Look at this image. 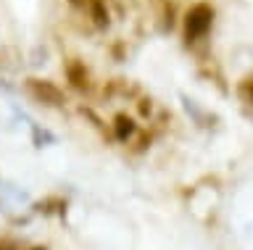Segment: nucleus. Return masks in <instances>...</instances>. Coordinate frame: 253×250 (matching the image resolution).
I'll list each match as a JSON object with an SVG mask.
<instances>
[{
    "label": "nucleus",
    "mask_w": 253,
    "mask_h": 250,
    "mask_svg": "<svg viewBox=\"0 0 253 250\" xmlns=\"http://www.w3.org/2000/svg\"><path fill=\"white\" fill-rule=\"evenodd\" d=\"M211 24H213V8L209 3H195L193 8L185 13V40L195 42V40H201V37H206Z\"/></svg>",
    "instance_id": "obj_1"
},
{
    "label": "nucleus",
    "mask_w": 253,
    "mask_h": 250,
    "mask_svg": "<svg viewBox=\"0 0 253 250\" xmlns=\"http://www.w3.org/2000/svg\"><path fill=\"white\" fill-rule=\"evenodd\" d=\"M24 87H27L29 98L35 100L40 106H47V108H61L66 103V95H63V90L58 84H53L50 79H37V76H29L27 82H24Z\"/></svg>",
    "instance_id": "obj_2"
},
{
    "label": "nucleus",
    "mask_w": 253,
    "mask_h": 250,
    "mask_svg": "<svg viewBox=\"0 0 253 250\" xmlns=\"http://www.w3.org/2000/svg\"><path fill=\"white\" fill-rule=\"evenodd\" d=\"M66 79H69L71 87L79 90V92L90 90V71H87V66L82 64V61H77V58H71L66 64Z\"/></svg>",
    "instance_id": "obj_3"
},
{
    "label": "nucleus",
    "mask_w": 253,
    "mask_h": 250,
    "mask_svg": "<svg viewBox=\"0 0 253 250\" xmlns=\"http://www.w3.org/2000/svg\"><path fill=\"white\" fill-rule=\"evenodd\" d=\"M114 135L119 143H129V140L137 135V121L132 119V116H126V113H116L114 116Z\"/></svg>",
    "instance_id": "obj_4"
},
{
    "label": "nucleus",
    "mask_w": 253,
    "mask_h": 250,
    "mask_svg": "<svg viewBox=\"0 0 253 250\" xmlns=\"http://www.w3.org/2000/svg\"><path fill=\"white\" fill-rule=\"evenodd\" d=\"M87 11H90V19L98 29H106L111 24V13H108L106 0H87Z\"/></svg>",
    "instance_id": "obj_5"
},
{
    "label": "nucleus",
    "mask_w": 253,
    "mask_h": 250,
    "mask_svg": "<svg viewBox=\"0 0 253 250\" xmlns=\"http://www.w3.org/2000/svg\"><path fill=\"white\" fill-rule=\"evenodd\" d=\"M237 95H240L243 103L253 106V76H245V79L237 84Z\"/></svg>",
    "instance_id": "obj_6"
},
{
    "label": "nucleus",
    "mask_w": 253,
    "mask_h": 250,
    "mask_svg": "<svg viewBox=\"0 0 253 250\" xmlns=\"http://www.w3.org/2000/svg\"><path fill=\"white\" fill-rule=\"evenodd\" d=\"M0 250H19V242L11 237H0Z\"/></svg>",
    "instance_id": "obj_7"
},
{
    "label": "nucleus",
    "mask_w": 253,
    "mask_h": 250,
    "mask_svg": "<svg viewBox=\"0 0 253 250\" xmlns=\"http://www.w3.org/2000/svg\"><path fill=\"white\" fill-rule=\"evenodd\" d=\"M71 5H74V8H82V5H87V0H69Z\"/></svg>",
    "instance_id": "obj_8"
},
{
    "label": "nucleus",
    "mask_w": 253,
    "mask_h": 250,
    "mask_svg": "<svg viewBox=\"0 0 253 250\" xmlns=\"http://www.w3.org/2000/svg\"><path fill=\"white\" fill-rule=\"evenodd\" d=\"M29 250H47V248H42V245H35V248H29Z\"/></svg>",
    "instance_id": "obj_9"
}]
</instances>
